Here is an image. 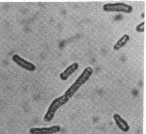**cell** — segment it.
I'll use <instances>...</instances> for the list:
<instances>
[{
	"instance_id": "obj_7",
	"label": "cell",
	"mask_w": 146,
	"mask_h": 134,
	"mask_svg": "<svg viewBox=\"0 0 146 134\" xmlns=\"http://www.w3.org/2000/svg\"><path fill=\"white\" fill-rule=\"evenodd\" d=\"M79 65L77 63H74L69 65L60 75V79L65 81L78 69Z\"/></svg>"
},
{
	"instance_id": "obj_3",
	"label": "cell",
	"mask_w": 146,
	"mask_h": 134,
	"mask_svg": "<svg viewBox=\"0 0 146 134\" xmlns=\"http://www.w3.org/2000/svg\"><path fill=\"white\" fill-rule=\"evenodd\" d=\"M104 11L107 12H122L130 13L132 12V6L123 3H106L103 5Z\"/></svg>"
},
{
	"instance_id": "obj_2",
	"label": "cell",
	"mask_w": 146,
	"mask_h": 134,
	"mask_svg": "<svg viewBox=\"0 0 146 134\" xmlns=\"http://www.w3.org/2000/svg\"><path fill=\"white\" fill-rule=\"evenodd\" d=\"M69 99L70 98L68 96L64 95L53 100L43 117L44 122H49L52 121L57 110L60 107L67 103L68 102Z\"/></svg>"
},
{
	"instance_id": "obj_6",
	"label": "cell",
	"mask_w": 146,
	"mask_h": 134,
	"mask_svg": "<svg viewBox=\"0 0 146 134\" xmlns=\"http://www.w3.org/2000/svg\"><path fill=\"white\" fill-rule=\"evenodd\" d=\"M113 119L115 124L120 130L124 133L129 132L130 129L129 124L120 116V114L117 113H114Z\"/></svg>"
},
{
	"instance_id": "obj_1",
	"label": "cell",
	"mask_w": 146,
	"mask_h": 134,
	"mask_svg": "<svg viewBox=\"0 0 146 134\" xmlns=\"http://www.w3.org/2000/svg\"><path fill=\"white\" fill-rule=\"evenodd\" d=\"M93 72V71L92 67H88L85 68L83 72L75 81V82L66 90L64 95L68 96L69 98L72 97L80 87L90 79Z\"/></svg>"
},
{
	"instance_id": "obj_4",
	"label": "cell",
	"mask_w": 146,
	"mask_h": 134,
	"mask_svg": "<svg viewBox=\"0 0 146 134\" xmlns=\"http://www.w3.org/2000/svg\"><path fill=\"white\" fill-rule=\"evenodd\" d=\"M61 127L55 125L50 127H33L29 130L30 134H55L61 131Z\"/></svg>"
},
{
	"instance_id": "obj_5",
	"label": "cell",
	"mask_w": 146,
	"mask_h": 134,
	"mask_svg": "<svg viewBox=\"0 0 146 134\" xmlns=\"http://www.w3.org/2000/svg\"><path fill=\"white\" fill-rule=\"evenodd\" d=\"M12 60L18 66L27 71H34L36 69V66L34 64L25 60L17 54L12 56Z\"/></svg>"
},
{
	"instance_id": "obj_9",
	"label": "cell",
	"mask_w": 146,
	"mask_h": 134,
	"mask_svg": "<svg viewBox=\"0 0 146 134\" xmlns=\"http://www.w3.org/2000/svg\"><path fill=\"white\" fill-rule=\"evenodd\" d=\"M136 30L138 32H143L145 31V22L138 25L136 27Z\"/></svg>"
},
{
	"instance_id": "obj_8",
	"label": "cell",
	"mask_w": 146,
	"mask_h": 134,
	"mask_svg": "<svg viewBox=\"0 0 146 134\" xmlns=\"http://www.w3.org/2000/svg\"><path fill=\"white\" fill-rule=\"evenodd\" d=\"M130 40V37L128 35L124 34L120 39L117 41V42L115 43L113 46L114 50H118L123 47Z\"/></svg>"
}]
</instances>
